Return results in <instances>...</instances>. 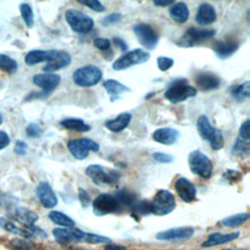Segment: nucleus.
Returning <instances> with one entry per match:
<instances>
[{"instance_id":"39","label":"nucleus","mask_w":250,"mask_h":250,"mask_svg":"<svg viewBox=\"0 0 250 250\" xmlns=\"http://www.w3.org/2000/svg\"><path fill=\"white\" fill-rule=\"evenodd\" d=\"M83 241L91 244H98V243H109L111 240L108 237L95 234V233H90V232H85L84 234V239Z\"/></svg>"},{"instance_id":"8","label":"nucleus","mask_w":250,"mask_h":250,"mask_svg":"<svg viewBox=\"0 0 250 250\" xmlns=\"http://www.w3.org/2000/svg\"><path fill=\"white\" fill-rule=\"evenodd\" d=\"M67 149L74 158L82 160L88 156L90 150L99 151L100 146L90 138H79L69 140L67 142Z\"/></svg>"},{"instance_id":"1","label":"nucleus","mask_w":250,"mask_h":250,"mask_svg":"<svg viewBox=\"0 0 250 250\" xmlns=\"http://www.w3.org/2000/svg\"><path fill=\"white\" fill-rule=\"evenodd\" d=\"M86 175L92 180V182L102 188L115 187L121 174L113 169H108L99 164H91L85 170Z\"/></svg>"},{"instance_id":"4","label":"nucleus","mask_w":250,"mask_h":250,"mask_svg":"<svg viewBox=\"0 0 250 250\" xmlns=\"http://www.w3.org/2000/svg\"><path fill=\"white\" fill-rule=\"evenodd\" d=\"M188 162L190 171L203 178L209 179L213 172V164L210 158L200 150H192L188 156Z\"/></svg>"},{"instance_id":"19","label":"nucleus","mask_w":250,"mask_h":250,"mask_svg":"<svg viewBox=\"0 0 250 250\" xmlns=\"http://www.w3.org/2000/svg\"><path fill=\"white\" fill-rule=\"evenodd\" d=\"M58 52V50H32L25 55L24 62L27 65H35L42 62H49L57 57Z\"/></svg>"},{"instance_id":"45","label":"nucleus","mask_w":250,"mask_h":250,"mask_svg":"<svg viewBox=\"0 0 250 250\" xmlns=\"http://www.w3.org/2000/svg\"><path fill=\"white\" fill-rule=\"evenodd\" d=\"M249 125H250V120L246 119L240 126L239 128V137L241 140L244 141H249L250 140V131H249Z\"/></svg>"},{"instance_id":"51","label":"nucleus","mask_w":250,"mask_h":250,"mask_svg":"<svg viewBox=\"0 0 250 250\" xmlns=\"http://www.w3.org/2000/svg\"><path fill=\"white\" fill-rule=\"evenodd\" d=\"M113 43L122 51H126L127 48H128V45L126 44V42L122 39V38H119V37H114L113 38Z\"/></svg>"},{"instance_id":"47","label":"nucleus","mask_w":250,"mask_h":250,"mask_svg":"<svg viewBox=\"0 0 250 250\" xmlns=\"http://www.w3.org/2000/svg\"><path fill=\"white\" fill-rule=\"evenodd\" d=\"M152 158L159 163H171L174 159L172 155L164 152H154L152 153Z\"/></svg>"},{"instance_id":"54","label":"nucleus","mask_w":250,"mask_h":250,"mask_svg":"<svg viewBox=\"0 0 250 250\" xmlns=\"http://www.w3.org/2000/svg\"><path fill=\"white\" fill-rule=\"evenodd\" d=\"M222 250H239V249H236V248H227V249H222Z\"/></svg>"},{"instance_id":"22","label":"nucleus","mask_w":250,"mask_h":250,"mask_svg":"<svg viewBox=\"0 0 250 250\" xmlns=\"http://www.w3.org/2000/svg\"><path fill=\"white\" fill-rule=\"evenodd\" d=\"M212 48L220 59H227L236 52L238 43L234 40H218L213 44Z\"/></svg>"},{"instance_id":"38","label":"nucleus","mask_w":250,"mask_h":250,"mask_svg":"<svg viewBox=\"0 0 250 250\" xmlns=\"http://www.w3.org/2000/svg\"><path fill=\"white\" fill-rule=\"evenodd\" d=\"M231 152L238 156L247 155L249 153V141H244L238 138L232 146Z\"/></svg>"},{"instance_id":"49","label":"nucleus","mask_w":250,"mask_h":250,"mask_svg":"<svg viewBox=\"0 0 250 250\" xmlns=\"http://www.w3.org/2000/svg\"><path fill=\"white\" fill-rule=\"evenodd\" d=\"M14 150L18 155H24L27 152V145L22 141H17Z\"/></svg>"},{"instance_id":"44","label":"nucleus","mask_w":250,"mask_h":250,"mask_svg":"<svg viewBox=\"0 0 250 250\" xmlns=\"http://www.w3.org/2000/svg\"><path fill=\"white\" fill-rule=\"evenodd\" d=\"M93 43H94V46L101 51H106L110 48V41L107 38L97 37L94 39Z\"/></svg>"},{"instance_id":"27","label":"nucleus","mask_w":250,"mask_h":250,"mask_svg":"<svg viewBox=\"0 0 250 250\" xmlns=\"http://www.w3.org/2000/svg\"><path fill=\"white\" fill-rule=\"evenodd\" d=\"M114 196L122 209H131L133 205L138 201L136 193L125 188L119 189Z\"/></svg>"},{"instance_id":"11","label":"nucleus","mask_w":250,"mask_h":250,"mask_svg":"<svg viewBox=\"0 0 250 250\" xmlns=\"http://www.w3.org/2000/svg\"><path fill=\"white\" fill-rule=\"evenodd\" d=\"M134 34L136 35L138 42L147 50H153L158 44V34L147 23L139 22L132 27Z\"/></svg>"},{"instance_id":"10","label":"nucleus","mask_w":250,"mask_h":250,"mask_svg":"<svg viewBox=\"0 0 250 250\" xmlns=\"http://www.w3.org/2000/svg\"><path fill=\"white\" fill-rule=\"evenodd\" d=\"M149 58L150 56L147 52H145L142 49H135L120 56L113 62L112 68L115 70H123L133 65L145 63L149 60Z\"/></svg>"},{"instance_id":"50","label":"nucleus","mask_w":250,"mask_h":250,"mask_svg":"<svg viewBox=\"0 0 250 250\" xmlns=\"http://www.w3.org/2000/svg\"><path fill=\"white\" fill-rule=\"evenodd\" d=\"M10 144V138L5 131H0V150Z\"/></svg>"},{"instance_id":"25","label":"nucleus","mask_w":250,"mask_h":250,"mask_svg":"<svg viewBox=\"0 0 250 250\" xmlns=\"http://www.w3.org/2000/svg\"><path fill=\"white\" fill-rule=\"evenodd\" d=\"M169 15L174 21L182 24L188 20L189 10L186 3L176 2L169 8Z\"/></svg>"},{"instance_id":"3","label":"nucleus","mask_w":250,"mask_h":250,"mask_svg":"<svg viewBox=\"0 0 250 250\" xmlns=\"http://www.w3.org/2000/svg\"><path fill=\"white\" fill-rule=\"evenodd\" d=\"M197 90L188 83L187 79L179 78L174 80L164 93V97L172 104L182 103L188 98L196 96Z\"/></svg>"},{"instance_id":"9","label":"nucleus","mask_w":250,"mask_h":250,"mask_svg":"<svg viewBox=\"0 0 250 250\" xmlns=\"http://www.w3.org/2000/svg\"><path fill=\"white\" fill-rule=\"evenodd\" d=\"M122 210L115 196L109 193H101L93 201V212L96 216H105Z\"/></svg>"},{"instance_id":"15","label":"nucleus","mask_w":250,"mask_h":250,"mask_svg":"<svg viewBox=\"0 0 250 250\" xmlns=\"http://www.w3.org/2000/svg\"><path fill=\"white\" fill-rule=\"evenodd\" d=\"M32 82L42 89V94L47 97L61 82V76L53 72H44L35 74Z\"/></svg>"},{"instance_id":"2","label":"nucleus","mask_w":250,"mask_h":250,"mask_svg":"<svg viewBox=\"0 0 250 250\" xmlns=\"http://www.w3.org/2000/svg\"><path fill=\"white\" fill-rule=\"evenodd\" d=\"M197 131L203 140L209 142L214 150H219L224 146L225 141L221 131L215 128L209 121L208 117L204 114L199 115L196 121Z\"/></svg>"},{"instance_id":"26","label":"nucleus","mask_w":250,"mask_h":250,"mask_svg":"<svg viewBox=\"0 0 250 250\" xmlns=\"http://www.w3.org/2000/svg\"><path fill=\"white\" fill-rule=\"evenodd\" d=\"M132 115L129 112H121L114 119L107 120L105 122V127L111 132L118 133L123 131L131 122Z\"/></svg>"},{"instance_id":"20","label":"nucleus","mask_w":250,"mask_h":250,"mask_svg":"<svg viewBox=\"0 0 250 250\" xmlns=\"http://www.w3.org/2000/svg\"><path fill=\"white\" fill-rule=\"evenodd\" d=\"M217 19L215 8L209 3H201L195 14V21L200 25L213 23Z\"/></svg>"},{"instance_id":"56","label":"nucleus","mask_w":250,"mask_h":250,"mask_svg":"<svg viewBox=\"0 0 250 250\" xmlns=\"http://www.w3.org/2000/svg\"><path fill=\"white\" fill-rule=\"evenodd\" d=\"M75 250H91V249H85V248H77Z\"/></svg>"},{"instance_id":"35","label":"nucleus","mask_w":250,"mask_h":250,"mask_svg":"<svg viewBox=\"0 0 250 250\" xmlns=\"http://www.w3.org/2000/svg\"><path fill=\"white\" fill-rule=\"evenodd\" d=\"M0 69L8 73H15L18 69V62L11 57L0 54Z\"/></svg>"},{"instance_id":"12","label":"nucleus","mask_w":250,"mask_h":250,"mask_svg":"<svg viewBox=\"0 0 250 250\" xmlns=\"http://www.w3.org/2000/svg\"><path fill=\"white\" fill-rule=\"evenodd\" d=\"M214 35L215 30L213 29H200L196 27H189L180 37L177 44L180 47L190 48L209 38H212Z\"/></svg>"},{"instance_id":"6","label":"nucleus","mask_w":250,"mask_h":250,"mask_svg":"<svg viewBox=\"0 0 250 250\" xmlns=\"http://www.w3.org/2000/svg\"><path fill=\"white\" fill-rule=\"evenodd\" d=\"M64 16L68 25L76 33L86 34L94 27V20L79 10L68 9Z\"/></svg>"},{"instance_id":"36","label":"nucleus","mask_w":250,"mask_h":250,"mask_svg":"<svg viewBox=\"0 0 250 250\" xmlns=\"http://www.w3.org/2000/svg\"><path fill=\"white\" fill-rule=\"evenodd\" d=\"M132 212L134 214H137L139 216H146L151 213V209H150V202L147 201L146 199H143V200H138L133 207L131 208Z\"/></svg>"},{"instance_id":"16","label":"nucleus","mask_w":250,"mask_h":250,"mask_svg":"<svg viewBox=\"0 0 250 250\" xmlns=\"http://www.w3.org/2000/svg\"><path fill=\"white\" fill-rule=\"evenodd\" d=\"M174 188L179 197L187 203L192 202L196 197V188L194 185L185 177L178 178L175 182Z\"/></svg>"},{"instance_id":"43","label":"nucleus","mask_w":250,"mask_h":250,"mask_svg":"<svg viewBox=\"0 0 250 250\" xmlns=\"http://www.w3.org/2000/svg\"><path fill=\"white\" fill-rule=\"evenodd\" d=\"M241 177H242V176H241L240 172H239V171H236V170H227V171L224 173V175H223V178H224L226 181H228V182H229V183H231V184L240 181V180H241Z\"/></svg>"},{"instance_id":"29","label":"nucleus","mask_w":250,"mask_h":250,"mask_svg":"<svg viewBox=\"0 0 250 250\" xmlns=\"http://www.w3.org/2000/svg\"><path fill=\"white\" fill-rule=\"evenodd\" d=\"M103 86L105 89V91L107 92V94L111 97H117L118 95H120L122 93L131 91V89L129 87H127L126 85H124L114 79H107V80L104 81Z\"/></svg>"},{"instance_id":"46","label":"nucleus","mask_w":250,"mask_h":250,"mask_svg":"<svg viewBox=\"0 0 250 250\" xmlns=\"http://www.w3.org/2000/svg\"><path fill=\"white\" fill-rule=\"evenodd\" d=\"M26 135L32 138H37L39 136H41L42 134V130L40 128V126L36 123H30L27 125L26 127Z\"/></svg>"},{"instance_id":"40","label":"nucleus","mask_w":250,"mask_h":250,"mask_svg":"<svg viewBox=\"0 0 250 250\" xmlns=\"http://www.w3.org/2000/svg\"><path fill=\"white\" fill-rule=\"evenodd\" d=\"M77 2L98 13L104 11V6L98 0H78Z\"/></svg>"},{"instance_id":"18","label":"nucleus","mask_w":250,"mask_h":250,"mask_svg":"<svg viewBox=\"0 0 250 250\" xmlns=\"http://www.w3.org/2000/svg\"><path fill=\"white\" fill-rule=\"evenodd\" d=\"M36 195L45 208H53L58 204V198L55 191L48 183L41 182L36 187Z\"/></svg>"},{"instance_id":"33","label":"nucleus","mask_w":250,"mask_h":250,"mask_svg":"<svg viewBox=\"0 0 250 250\" xmlns=\"http://www.w3.org/2000/svg\"><path fill=\"white\" fill-rule=\"evenodd\" d=\"M248 219H249L248 213H239V214H235V215H231L227 218H224L221 221V224L228 228H237L243 225Z\"/></svg>"},{"instance_id":"42","label":"nucleus","mask_w":250,"mask_h":250,"mask_svg":"<svg viewBox=\"0 0 250 250\" xmlns=\"http://www.w3.org/2000/svg\"><path fill=\"white\" fill-rule=\"evenodd\" d=\"M120 21H121V15L118 14V13H112V14H109V15L104 17L101 20V22H102L103 25L107 26V25H110V24L117 23Z\"/></svg>"},{"instance_id":"14","label":"nucleus","mask_w":250,"mask_h":250,"mask_svg":"<svg viewBox=\"0 0 250 250\" xmlns=\"http://www.w3.org/2000/svg\"><path fill=\"white\" fill-rule=\"evenodd\" d=\"M193 233L194 229L191 227H179L160 231L155 235V237L159 240L181 242L189 239Z\"/></svg>"},{"instance_id":"34","label":"nucleus","mask_w":250,"mask_h":250,"mask_svg":"<svg viewBox=\"0 0 250 250\" xmlns=\"http://www.w3.org/2000/svg\"><path fill=\"white\" fill-rule=\"evenodd\" d=\"M20 12H21L22 20L24 21L25 25L28 28H31L34 24V15H33V11L30 7V5L27 3H21L20 5Z\"/></svg>"},{"instance_id":"23","label":"nucleus","mask_w":250,"mask_h":250,"mask_svg":"<svg viewBox=\"0 0 250 250\" xmlns=\"http://www.w3.org/2000/svg\"><path fill=\"white\" fill-rule=\"evenodd\" d=\"M239 236V231L230 232V233H221V232H212L208 235L207 239L202 242V247H213L221 244L228 243L236 239Z\"/></svg>"},{"instance_id":"32","label":"nucleus","mask_w":250,"mask_h":250,"mask_svg":"<svg viewBox=\"0 0 250 250\" xmlns=\"http://www.w3.org/2000/svg\"><path fill=\"white\" fill-rule=\"evenodd\" d=\"M49 219L62 227H65V228H73L75 226L74 221L68 217L67 215L60 212V211H51L49 213Z\"/></svg>"},{"instance_id":"31","label":"nucleus","mask_w":250,"mask_h":250,"mask_svg":"<svg viewBox=\"0 0 250 250\" xmlns=\"http://www.w3.org/2000/svg\"><path fill=\"white\" fill-rule=\"evenodd\" d=\"M229 92L236 101L243 102L250 97V82L247 80L240 85H233L229 88Z\"/></svg>"},{"instance_id":"28","label":"nucleus","mask_w":250,"mask_h":250,"mask_svg":"<svg viewBox=\"0 0 250 250\" xmlns=\"http://www.w3.org/2000/svg\"><path fill=\"white\" fill-rule=\"evenodd\" d=\"M14 217L20 222L22 226H30L34 225V223L38 220V216L32 210L18 207L14 210Z\"/></svg>"},{"instance_id":"5","label":"nucleus","mask_w":250,"mask_h":250,"mask_svg":"<svg viewBox=\"0 0 250 250\" xmlns=\"http://www.w3.org/2000/svg\"><path fill=\"white\" fill-rule=\"evenodd\" d=\"M103 77V71L94 64L77 68L72 74L73 82L79 87H92L98 84Z\"/></svg>"},{"instance_id":"37","label":"nucleus","mask_w":250,"mask_h":250,"mask_svg":"<svg viewBox=\"0 0 250 250\" xmlns=\"http://www.w3.org/2000/svg\"><path fill=\"white\" fill-rule=\"evenodd\" d=\"M9 247L12 250H32L33 243L22 238H14L9 242Z\"/></svg>"},{"instance_id":"55","label":"nucleus","mask_w":250,"mask_h":250,"mask_svg":"<svg viewBox=\"0 0 250 250\" xmlns=\"http://www.w3.org/2000/svg\"><path fill=\"white\" fill-rule=\"evenodd\" d=\"M2 122H3V117H2V115L0 114V125L2 124Z\"/></svg>"},{"instance_id":"52","label":"nucleus","mask_w":250,"mask_h":250,"mask_svg":"<svg viewBox=\"0 0 250 250\" xmlns=\"http://www.w3.org/2000/svg\"><path fill=\"white\" fill-rule=\"evenodd\" d=\"M104 249L105 250H126V247L122 246V245H117V244L109 242V243H107L104 246Z\"/></svg>"},{"instance_id":"41","label":"nucleus","mask_w":250,"mask_h":250,"mask_svg":"<svg viewBox=\"0 0 250 250\" xmlns=\"http://www.w3.org/2000/svg\"><path fill=\"white\" fill-rule=\"evenodd\" d=\"M157 62V66L161 71H166L169 68H171L174 64V60L168 57H164V56H159L156 60Z\"/></svg>"},{"instance_id":"7","label":"nucleus","mask_w":250,"mask_h":250,"mask_svg":"<svg viewBox=\"0 0 250 250\" xmlns=\"http://www.w3.org/2000/svg\"><path fill=\"white\" fill-rule=\"evenodd\" d=\"M176 206V199L172 192L167 189H159L150 202L151 213L156 216L170 214Z\"/></svg>"},{"instance_id":"21","label":"nucleus","mask_w":250,"mask_h":250,"mask_svg":"<svg viewBox=\"0 0 250 250\" xmlns=\"http://www.w3.org/2000/svg\"><path fill=\"white\" fill-rule=\"evenodd\" d=\"M180 136L178 130L170 127H163L155 130L152 133V139L161 145L171 146L176 143Z\"/></svg>"},{"instance_id":"17","label":"nucleus","mask_w":250,"mask_h":250,"mask_svg":"<svg viewBox=\"0 0 250 250\" xmlns=\"http://www.w3.org/2000/svg\"><path fill=\"white\" fill-rule=\"evenodd\" d=\"M194 82L201 91L208 92L218 89L221 84V79L213 72L201 71L195 75Z\"/></svg>"},{"instance_id":"24","label":"nucleus","mask_w":250,"mask_h":250,"mask_svg":"<svg viewBox=\"0 0 250 250\" xmlns=\"http://www.w3.org/2000/svg\"><path fill=\"white\" fill-rule=\"evenodd\" d=\"M70 62H71L70 55L65 51H59L57 57L53 61L47 62L44 65L43 70L45 72H53V71L62 69L63 67H66Z\"/></svg>"},{"instance_id":"13","label":"nucleus","mask_w":250,"mask_h":250,"mask_svg":"<svg viewBox=\"0 0 250 250\" xmlns=\"http://www.w3.org/2000/svg\"><path fill=\"white\" fill-rule=\"evenodd\" d=\"M56 241L62 245H68L83 241L85 232L76 228H56L53 229Z\"/></svg>"},{"instance_id":"53","label":"nucleus","mask_w":250,"mask_h":250,"mask_svg":"<svg viewBox=\"0 0 250 250\" xmlns=\"http://www.w3.org/2000/svg\"><path fill=\"white\" fill-rule=\"evenodd\" d=\"M153 4L156 6H161V7H165V6H169L174 4L173 0L170 1H162V0H157V1H153Z\"/></svg>"},{"instance_id":"30","label":"nucleus","mask_w":250,"mask_h":250,"mask_svg":"<svg viewBox=\"0 0 250 250\" xmlns=\"http://www.w3.org/2000/svg\"><path fill=\"white\" fill-rule=\"evenodd\" d=\"M60 124L67 130H73L77 132H88L91 130V126L86 124L80 118H65L62 120Z\"/></svg>"},{"instance_id":"48","label":"nucleus","mask_w":250,"mask_h":250,"mask_svg":"<svg viewBox=\"0 0 250 250\" xmlns=\"http://www.w3.org/2000/svg\"><path fill=\"white\" fill-rule=\"evenodd\" d=\"M78 198H79V201L82 205V207H88L89 203L91 202V197L90 195L88 194V192L82 188H79L78 189Z\"/></svg>"}]
</instances>
